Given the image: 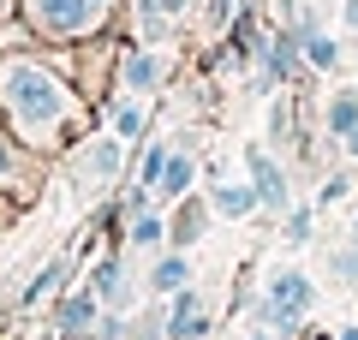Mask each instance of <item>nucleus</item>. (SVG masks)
<instances>
[{
    "label": "nucleus",
    "mask_w": 358,
    "mask_h": 340,
    "mask_svg": "<svg viewBox=\"0 0 358 340\" xmlns=\"http://www.w3.org/2000/svg\"><path fill=\"white\" fill-rule=\"evenodd\" d=\"M0 126L42 162H54L102 126V108L72 84V72L42 42H24L0 54Z\"/></svg>",
    "instance_id": "f257e3e1"
},
{
    "label": "nucleus",
    "mask_w": 358,
    "mask_h": 340,
    "mask_svg": "<svg viewBox=\"0 0 358 340\" xmlns=\"http://www.w3.org/2000/svg\"><path fill=\"white\" fill-rule=\"evenodd\" d=\"M120 13H126V0H18V18H24L30 42H48V48L108 36Z\"/></svg>",
    "instance_id": "f03ea898"
},
{
    "label": "nucleus",
    "mask_w": 358,
    "mask_h": 340,
    "mask_svg": "<svg viewBox=\"0 0 358 340\" xmlns=\"http://www.w3.org/2000/svg\"><path fill=\"white\" fill-rule=\"evenodd\" d=\"M126 150H131V143L120 138L114 126H96L84 143H72V150H66L72 191H78V197H114L120 173H126Z\"/></svg>",
    "instance_id": "7ed1b4c3"
},
{
    "label": "nucleus",
    "mask_w": 358,
    "mask_h": 340,
    "mask_svg": "<svg viewBox=\"0 0 358 340\" xmlns=\"http://www.w3.org/2000/svg\"><path fill=\"white\" fill-rule=\"evenodd\" d=\"M173 48L167 42H126V54H120V90H131V96H162L167 84H173Z\"/></svg>",
    "instance_id": "20e7f679"
},
{
    "label": "nucleus",
    "mask_w": 358,
    "mask_h": 340,
    "mask_svg": "<svg viewBox=\"0 0 358 340\" xmlns=\"http://www.w3.org/2000/svg\"><path fill=\"white\" fill-rule=\"evenodd\" d=\"M245 179L257 185L263 215H287V209H293V173L275 162V150H268V143H245Z\"/></svg>",
    "instance_id": "39448f33"
},
{
    "label": "nucleus",
    "mask_w": 358,
    "mask_h": 340,
    "mask_svg": "<svg viewBox=\"0 0 358 340\" xmlns=\"http://www.w3.org/2000/svg\"><path fill=\"white\" fill-rule=\"evenodd\" d=\"M209 227H215L209 191H192V197L167 203V245H173V251H192V245H203V239H209Z\"/></svg>",
    "instance_id": "423d86ee"
},
{
    "label": "nucleus",
    "mask_w": 358,
    "mask_h": 340,
    "mask_svg": "<svg viewBox=\"0 0 358 340\" xmlns=\"http://www.w3.org/2000/svg\"><path fill=\"white\" fill-rule=\"evenodd\" d=\"M185 13H192V0H126L131 42H167Z\"/></svg>",
    "instance_id": "0eeeda50"
},
{
    "label": "nucleus",
    "mask_w": 358,
    "mask_h": 340,
    "mask_svg": "<svg viewBox=\"0 0 358 340\" xmlns=\"http://www.w3.org/2000/svg\"><path fill=\"white\" fill-rule=\"evenodd\" d=\"M197 179H203V155H197L192 143H167L162 179H155V203H179V197H192Z\"/></svg>",
    "instance_id": "6e6552de"
},
{
    "label": "nucleus",
    "mask_w": 358,
    "mask_h": 340,
    "mask_svg": "<svg viewBox=\"0 0 358 340\" xmlns=\"http://www.w3.org/2000/svg\"><path fill=\"white\" fill-rule=\"evenodd\" d=\"M209 209H215V221H245V215H263V203H257V185L251 179H221L215 167H209Z\"/></svg>",
    "instance_id": "1a4fd4ad"
},
{
    "label": "nucleus",
    "mask_w": 358,
    "mask_h": 340,
    "mask_svg": "<svg viewBox=\"0 0 358 340\" xmlns=\"http://www.w3.org/2000/svg\"><path fill=\"white\" fill-rule=\"evenodd\" d=\"M192 251H173V245H162V251H155V263H150V275H143V292H150V299H173V292H185L192 287Z\"/></svg>",
    "instance_id": "9d476101"
},
{
    "label": "nucleus",
    "mask_w": 358,
    "mask_h": 340,
    "mask_svg": "<svg viewBox=\"0 0 358 340\" xmlns=\"http://www.w3.org/2000/svg\"><path fill=\"white\" fill-rule=\"evenodd\" d=\"M90 287H96V299H102L108 311H131V299H138V292H131V275H126L120 245H114L108 257H96V263H90Z\"/></svg>",
    "instance_id": "9b49d317"
},
{
    "label": "nucleus",
    "mask_w": 358,
    "mask_h": 340,
    "mask_svg": "<svg viewBox=\"0 0 358 340\" xmlns=\"http://www.w3.org/2000/svg\"><path fill=\"white\" fill-rule=\"evenodd\" d=\"M36 167H42V155L24 150L13 132L0 126V191H18V197H30V191H36V179H24V173H36Z\"/></svg>",
    "instance_id": "f8f14e48"
},
{
    "label": "nucleus",
    "mask_w": 358,
    "mask_h": 340,
    "mask_svg": "<svg viewBox=\"0 0 358 340\" xmlns=\"http://www.w3.org/2000/svg\"><path fill=\"white\" fill-rule=\"evenodd\" d=\"M108 304L96 299V287H72V292H60V304H54V334H90V323L102 316Z\"/></svg>",
    "instance_id": "ddd939ff"
},
{
    "label": "nucleus",
    "mask_w": 358,
    "mask_h": 340,
    "mask_svg": "<svg viewBox=\"0 0 358 340\" xmlns=\"http://www.w3.org/2000/svg\"><path fill=\"white\" fill-rule=\"evenodd\" d=\"M102 126H114L126 143H143V126H150V96H131V90L108 96V101H102Z\"/></svg>",
    "instance_id": "4468645a"
},
{
    "label": "nucleus",
    "mask_w": 358,
    "mask_h": 340,
    "mask_svg": "<svg viewBox=\"0 0 358 340\" xmlns=\"http://www.w3.org/2000/svg\"><path fill=\"white\" fill-rule=\"evenodd\" d=\"M263 299H275L281 311H299V316H305L310 304H317V287H310L305 269H275V275H268V287H263Z\"/></svg>",
    "instance_id": "2eb2a0df"
},
{
    "label": "nucleus",
    "mask_w": 358,
    "mask_h": 340,
    "mask_svg": "<svg viewBox=\"0 0 358 340\" xmlns=\"http://www.w3.org/2000/svg\"><path fill=\"white\" fill-rule=\"evenodd\" d=\"M126 245H138V251H162V245H167V203H162V209L143 203V209L126 215Z\"/></svg>",
    "instance_id": "dca6fc26"
},
{
    "label": "nucleus",
    "mask_w": 358,
    "mask_h": 340,
    "mask_svg": "<svg viewBox=\"0 0 358 340\" xmlns=\"http://www.w3.org/2000/svg\"><path fill=\"white\" fill-rule=\"evenodd\" d=\"M352 126H358V90H334V96L322 101V132L341 143Z\"/></svg>",
    "instance_id": "f3484780"
},
{
    "label": "nucleus",
    "mask_w": 358,
    "mask_h": 340,
    "mask_svg": "<svg viewBox=\"0 0 358 340\" xmlns=\"http://www.w3.org/2000/svg\"><path fill=\"white\" fill-rule=\"evenodd\" d=\"M305 72H317V78L341 72V36L334 30H310L305 36Z\"/></svg>",
    "instance_id": "a211bd4d"
},
{
    "label": "nucleus",
    "mask_w": 358,
    "mask_h": 340,
    "mask_svg": "<svg viewBox=\"0 0 358 340\" xmlns=\"http://www.w3.org/2000/svg\"><path fill=\"white\" fill-rule=\"evenodd\" d=\"M66 281H72V257H54V263L42 269V275L30 281L24 292H18V304H42V299H48V292H60Z\"/></svg>",
    "instance_id": "6ab92c4d"
},
{
    "label": "nucleus",
    "mask_w": 358,
    "mask_h": 340,
    "mask_svg": "<svg viewBox=\"0 0 358 340\" xmlns=\"http://www.w3.org/2000/svg\"><path fill=\"white\" fill-rule=\"evenodd\" d=\"M162 162H167V143H162V138H143V143H138V167H131V185L155 191V179H162Z\"/></svg>",
    "instance_id": "aec40b11"
},
{
    "label": "nucleus",
    "mask_w": 358,
    "mask_h": 340,
    "mask_svg": "<svg viewBox=\"0 0 358 340\" xmlns=\"http://www.w3.org/2000/svg\"><path fill=\"white\" fill-rule=\"evenodd\" d=\"M310 233H317V209H310V203H293V209L281 215V245H310Z\"/></svg>",
    "instance_id": "412c9836"
},
{
    "label": "nucleus",
    "mask_w": 358,
    "mask_h": 340,
    "mask_svg": "<svg viewBox=\"0 0 358 340\" xmlns=\"http://www.w3.org/2000/svg\"><path fill=\"white\" fill-rule=\"evenodd\" d=\"M131 334H138V323H131L126 311H102L96 323H90L84 340H131Z\"/></svg>",
    "instance_id": "4be33fe9"
},
{
    "label": "nucleus",
    "mask_w": 358,
    "mask_h": 340,
    "mask_svg": "<svg viewBox=\"0 0 358 340\" xmlns=\"http://www.w3.org/2000/svg\"><path fill=\"white\" fill-rule=\"evenodd\" d=\"M329 269L346 281V287L358 281V239H352V233H346V245H334V251H329Z\"/></svg>",
    "instance_id": "5701e85b"
},
{
    "label": "nucleus",
    "mask_w": 358,
    "mask_h": 340,
    "mask_svg": "<svg viewBox=\"0 0 358 340\" xmlns=\"http://www.w3.org/2000/svg\"><path fill=\"white\" fill-rule=\"evenodd\" d=\"M233 13H239V0H203V24H209V36H227Z\"/></svg>",
    "instance_id": "b1692460"
},
{
    "label": "nucleus",
    "mask_w": 358,
    "mask_h": 340,
    "mask_svg": "<svg viewBox=\"0 0 358 340\" xmlns=\"http://www.w3.org/2000/svg\"><path fill=\"white\" fill-rule=\"evenodd\" d=\"M346 185H352V173H329V179H322V191H317V203H341Z\"/></svg>",
    "instance_id": "393cba45"
},
{
    "label": "nucleus",
    "mask_w": 358,
    "mask_h": 340,
    "mask_svg": "<svg viewBox=\"0 0 358 340\" xmlns=\"http://www.w3.org/2000/svg\"><path fill=\"white\" fill-rule=\"evenodd\" d=\"M13 24H18V0H0V36H6Z\"/></svg>",
    "instance_id": "a878e982"
},
{
    "label": "nucleus",
    "mask_w": 358,
    "mask_h": 340,
    "mask_svg": "<svg viewBox=\"0 0 358 340\" xmlns=\"http://www.w3.org/2000/svg\"><path fill=\"white\" fill-rule=\"evenodd\" d=\"M341 24H346V30H358V0H341Z\"/></svg>",
    "instance_id": "bb28decb"
},
{
    "label": "nucleus",
    "mask_w": 358,
    "mask_h": 340,
    "mask_svg": "<svg viewBox=\"0 0 358 340\" xmlns=\"http://www.w3.org/2000/svg\"><path fill=\"white\" fill-rule=\"evenodd\" d=\"M341 150H346V162H358V126H352V132L341 138Z\"/></svg>",
    "instance_id": "cd10ccee"
},
{
    "label": "nucleus",
    "mask_w": 358,
    "mask_h": 340,
    "mask_svg": "<svg viewBox=\"0 0 358 340\" xmlns=\"http://www.w3.org/2000/svg\"><path fill=\"white\" fill-rule=\"evenodd\" d=\"M131 340H167V334H162V323H143V328H138Z\"/></svg>",
    "instance_id": "c85d7f7f"
},
{
    "label": "nucleus",
    "mask_w": 358,
    "mask_h": 340,
    "mask_svg": "<svg viewBox=\"0 0 358 340\" xmlns=\"http://www.w3.org/2000/svg\"><path fill=\"white\" fill-rule=\"evenodd\" d=\"M334 340H358V323H346V328H341V334H334Z\"/></svg>",
    "instance_id": "c756f323"
},
{
    "label": "nucleus",
    "mask_w": 358,
    "mask_h": 340,
    "mask_svg": "<svg viewBox=\"0 0 358 340\" xmlns=\"http://www.w3.org/2000/svg\"><path fill=\"white\" fill-rule=\"evenodd\" d=\"M257 340H281V334H268V328H257Z\"/></svg>",
    "instance_id": "7c9ffc66"
},
{
    "label": "nucleus",
    "mask_w": 358,
    "mask_h": 340,
    "mask_svg": "<svg viewBox=\"0 0 358 340\" xmlns=\"http://www.w3.org/2000/svg\"><path fill=\"white\" fill-rule=\"evenodd\" d=\"M346 233H352V239H358V209H352V227H346Z\"/></svg>",
    "instance_id": "2f4dec72"
},
{
    "label": "nucleus",
    "mask_w": 358,
    "mask_h": 340,
    "mask_svg": "<svg viewBox=\"0 0 358 340\" xmlns=\"http://www.w3.org/2000/svg\"><path fill=\"white\" fill-rule=\"evenodd\" d=\"M305 340H334V334H310V328H305Z\"/></svg>",
    "instance_id": "473e14b6"
},
{
    "label": "nucleus",
    "mask_w": 358,
    "mask_h": 340,
    "mask_svg": "<svg viewBox=\"0 0 358 340\" xmlns=\"http://www.w3.org/2000/svg\"><path fill=\"white\" fill-rule=\"evenodd\" d=\"M221 340H227V334H221Z\"/></svg>",
    "instance_id": "72a5a7b5"
}]
</instances>
